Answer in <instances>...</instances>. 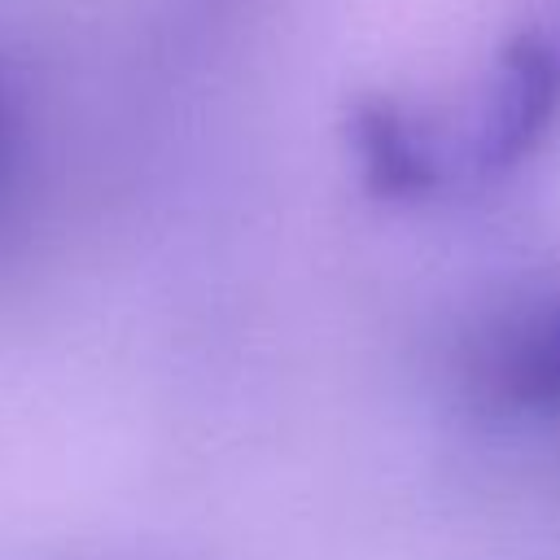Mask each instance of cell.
<instances>
[{
  "label": "cell",
  "mask_w": 560,
  "mask_h": 560,
  "mask_svg": "<svg viewBox=\"0 0 560 560\" xmlns=\"http://www.w3.org/2000/svg\"><path fill=\"white\" fill-rule=\"evenodd\" d=\"M477 389L512 411L560 407V306L534 311L486 341L477 354Z\"/></svg>",
  "instance_id": "1"
},
{
  "label": "cell",
  "mask_w": 560,
  "mask_h": 560,
  "mask_svg": "<svg viewBox=\"0 0 560 560\" xmlns=\"http://www.w3.org/2000/svg\"><path fill=\"white\" fill-rule=\"evenodd\" d=\"M13 166H18V114H13V101H9V92L0 83V201L9 192Z\"/></svg>",
  "instance_id": "2"
}]
</instances>
